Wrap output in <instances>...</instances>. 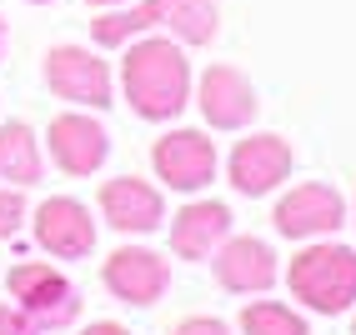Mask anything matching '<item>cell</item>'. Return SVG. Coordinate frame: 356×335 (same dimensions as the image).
Wrapping results in <instances>:
<instances>
[{
	"label": "cell",
	"instance_id": "obj_1",
	"mask_svg": "<svg viewBox=\"0 0 356 335\" xmlns=\"http://www.w3.org/2000/svg\"><path fill=\"white\" fill-rule=\"evenodd\" d=\"M121 90L131 110L140 121H176V115L191 105V60L176 40L161 35H140L126 45L121 60Z\"/></svg>",
	"mask_w": 356,
	"mask_h": 335
},
{
	"label": "cell",
	"instance_id": "obj_2",
	"mask_svg": "<svg viewBox=\"0 0 356 335\" xmlns=\"http://www.w3.org/2000/svg\"><path fill=\"white\" fill-rule=\"evenodd\" d=\"M286 285L316 316H346L356 300V250L351 246H306L291 255Z\"/></svg>",
	"mask_w": 356,
	"mask_h": 335
},
{
	"label": "cell",
	"instance_id": "obj_3",
	"mask_svg": "<svg viewBox=\"0 0 356 335\" xmlns=\"http://www.w3.org/2000/svg\"><path fill=\"white\" fill-rule=\"evenodd\" d=\"M10 295L20 300V316L31 330H60L81 316V291L70 285L51 260H26V266H10L6 275Z\"/></svg>",
	"mask_w": 356,
	"mask_h": 335
},
{
	"label": "cell",
	"instance_id": "obj_4",
	"mask_svg": "<svg viewBox=\"0 0 356 335\" xmlns=\"http://www.w3.org/2000/svg\"><path fill=\"white\" fill-rule=\"evenodd\" d=\"M45 85H51L56 101L86 105V110H111L115 90H111V65L86 51V45H56L45 55Z\"/></svg>",
	"mask_w": 356,
	"mask_h": 335
},
{
	"label": "cell",
	"instance_id": "obj_5",
	"mask_svg": "<svg viewBox=\"0 0 356 335\" xmlns=\"http://www.w3.org/2000/svg\"><path fill=\"white\" fill-rule=\"evenodd\" d=\"M271 221L286 241H316V235H337L346 225V200H341L337 185L306 180V185H291L286 196L276 200Z\"/></svg>",
	"mask_w": 356,
	"mask_h": 335
},
{
	"label": "cell",
	"instance_id": "obj_6",
	"mask_svg": "<svg viewBox=\"0 0 356 335\" xmlns=\"http://www.w3.org/2000/svg\"><path fill=\"white\" fill-rule=\"evenodd\" d=\"M151 165H156V175L171 190L196 196V190H206L211 180H216L221 155H216V140H211L206 130H165L151 146Z\"/></svg>",
	"mask_w": 356,
	"mask_h": 335
},
{
	"label": "cell",
	"instance_id": "obj_7",
	"mask_svg": "<svg viewBox=\"0 0 356 335\" xmlns=\"http://www.w3.org/2000/svg\"><path fill=\"white\" fill-rule=\"evenodd\" d=\"M291 146L286 135L276 130H256L246 140H236V151L226 160V175H231V190H241V196H271V190L291 175Z\"/></svg>",
	"mask_w": 356,
	"mask_h": 335
},
{
	"label": "cell",
	"instance_id": "obj_8",
	"mask_svg": "<svg viewBox=\"0 0 356 335\" xmlns=\"http://www.w3.org/2000/svg\"><path fill=\"white\" fill-rule=\"evenodd\" d=\"M45 151H51V160L60 165L65 175H96L106 155H111V130L96 121V115L86 110H60L51 130H45Z\"/></svg>",
	"mask_w": 356,
	"mask_h": 335
},
{
	"label": "cell",
	"instance_id": "obj_9",
	"mask_svg": "<svg viewBox=\"0 0 356 335\" xmlns=\"http://www.w3.org/2000/svg\"><path fill=\"white\" fill-rule=\"evenodd\" d=\"M196 105H201L211 130H246L261 110L256 85L241 65H206L201 85H196Z\"/></svg>",
	"mask_w": 356,
	"mask_h": 335
},
{
	"label": "cell",
	"instance_id": "obj_10",
	"mask_svg": "<svg viewBox=\"0 0 356 335\" xmlns=\"http://www.w3.org/2000/svg\"><path fill=\"white\" fill-rule=\"evenodd\" d=\"M106 291L126 305H156L165 291H171V260L156 255L151 246H126V250H111L106 260Z\"/></svg>",
	"mask_w": 356,
	"mask_h": 335
},
{
	"label": "cell",
	"instance_id": "obj_11",
	"mask_svg": "<svg viewBox=\"0 0 356 335\" xmlns=\"http://www.w3.org/2000/svg\"><path fill=\"white\" fill-rule=\"evenodd\" d=\"M211 266H216V285L231 295H266L276 285V250L261 235H226Z\"/></svg>",
	"mask_w": 356,
	"mask_h": 335
},
{
	"label": "cell",
	"instance_id": "obj_12",
	"mask_svg": "<svg viewBox=\"0 0 356 335\" xmlns=\"http://www.w3.org/2000/svg\"><path fill=\"white\" fill-rule=\"evenodd\" d=\"M35 241H40L45 255H56V260H81V255L96 250V221H90V210L81 200L51 196L35 210Z\"/></svg>",
	"mask_w": 356,
	"mask_h": 335
},
{
	"label": "cell",
	"instance_id": "obj_13",
	"mask_svg": "<svg viewBox=\"0 0 356 335\" xmlns=\"http://www.w3.org/2000/svg\"><path fill=\"white\" fill-rule=\"evenodd\" d=\"M101 215L111 221V230L126 235H151L156 225H165V200L151 180L140 175H115L101 185Z\"/></svg>",
	"mask_w": 356,
	"mask_h": 335
},
{
	"label": "cell",
	"instance_id": "obj_14",
	"mask_svg": "<svg viewBox=\"0 0 356 335\" xmlns=\"http://www.w3.org/2000/svg\"><path fill=\"white\" fill-rule=\"evenodd\" d=\"M231 235V205L221 200H191L171 221V250L181 260H206L216 255V246Z\"/></svg>",
	"mask_w": 356,
	"mask_h": 335
},
{
	"label": "cell",
	"instance_id": "obj_15",
	"mask_svg": "<svg viewBox=\"0 0 356 335\" xmlns=\"http://www.w3.org/2000/svg\"><path fill=\"white\" fill-rule=\"evenodd\" d=\"M165 20V0H136V6H106L90 20V40L96 45H131L136 35H151Z\"/></svg>",
	"mask_w": 356,
	"mask_h": 335
},
{
	"label": "cell",
	"instance_id": "obj_16",
	"mask_svg": "<svg viewBox=\"0 0 356 335\" xmlns=\"http://www.w3.org/2000/svg\"><path fill=\"white\" fill-rule=\"evenodd\" d=\"M45 175V155H40V140L26 121H6L0 126V180L10 185H40Z\"/></svg>",
	"mask_w": 356,
	"mask_h": 335
},
{
	"label": "cell",
	"instance_id": "obj_17",
	"mask_svg": "<svg viewBox=\"0 0 356 335\" xmlns=\"http://www.w3.org/2000/svg\"><path fill=\"white\" fill-rule=\"evenodd\" d=\"M165 31L176 45H211L221 31V6L216 0H165Z\"/></svg>",
	"mask_w": 356,
	"mask_h": 335
},
{
	"label": "cell",
	"instance_id": "obj_18",
	"mask_svg": "<svg viewBox=\"0 0 356 335\" xmlns=\"http://www.w3.org/2000/svg\"><path fill=\"white\" fill-rule=\"evenodd\" d=\"M241 335H312L306 320L281 300H251L241 310Z\"/></svg>",
	"mask_w": 356,
	"mask_h": 335
},
{
	"label": "cell",
	"instance_id": "obj_19",
	"mask_svg": "<svg viewBox=\"0 0 356 335\" xmlns=\"http://www.w3.org/2000/svg\"><path fill=\"white\" fill-rule=\"evenodd\" d=\"M26 225V196H20V185L0 190V241H10V235Z\"/></svg>",
	"mask_w": 356,
	"mask_h": 335
},
{
	"label": "cell",
	"instance_id": "obj_20",
	"mask_svg": "<svg viewBox=\"0 0 356 335\" xmlns=\"http://www.w3.org/2000/svg\"><path fill=\"white\" fill-rule=\"evenodd\" d=\"M171 335H231V330H226L216 316H191V320H181Z\"/></svg>",
	"mask_w": 356,
	"mask_h": 335
},
{
	"label": "cell",
	"instance_id": "obj_21",
	"mask_svg": "<svg viewBox=\"0 0 356 335\" xmlns=\"http://www.w3.org/2000/svg\"><path fill=\"white\" fill-rule=\"evenodd\" d=\"M0 335H26V316L10 305H0Z\"/></svg>",
	"mask_w": 356,
	"mask_h": 335
},
{
	"label": "cell",
	"instance_id": "obj_22",
	"mask_svg": "<svg viewBox=\"0 0 356 335\" xmlns=\"http://www.w3.org/2000/svg\"><path fill=\"white\" fill-rule=\"evenodd\" d=\"M81 335H131L126 325H115V320H96V325H86Z\"/></svg>",
	"mask_w": 356,
	"mask_h": 335
},
{
	"label": "cell",
	"instance_id": "obj_23",
	"mask_svg": "<svg viewBox=\"0 0 356 335\" xmlns=\"http://www.w3.org/2000/svg\"><path fill=\"white\" fill-rule=\"evenodd\" d=\"M6 45H10V31H6V15H0V60H6Z\"/></svg>",
	"mask_w": 356,
	"mask_h": 335
},
{
	"label": "cell",
	"instance_id": "obj_24",
	"mask_svg": "<svg viewBox=\"0 0 356 335\" xmlns=\"http://www.w3.org/2000/svg\"><path fill=\"white\" fill-rule=\"evenodd\" d=\"M90 6H126V0H90Z\"/></svg>",
	"mask_w": 356,
	"mask_h": 335
},
{
	"label": "cell",
	"instance_id": "obj_25",
	"mask_svg": "<svg viewBox=\"0 0 356 335\" xmlns=\"http://www.w3.org/2000/svg\"><path fill=\"white\" fill-rule=\"evenodd\" d=\"M26 6H51V0H26Z\"/></svg>",
	"mask_w": 356,
	"mask_h": 335
},
{
	"label": "cell",
	"instance_id": "obj_26",
	"mask_svg": "<svg viewBox=\"0 0 356 335\" xmlns=\"http://www.w3.org/2000/svg\"><path fill=\"white\" fill-rule=\"evenodd\" d=\"M351 215H356V205H351Z\"/></svg>",
	"mask_w": 356,
	"mask_h": 335
},
{
	"label": "cell",
	"instance_id": "obj_27",
	"mask_svg": "<svg viewBox=\"0 0 356 335\" xmlns=\"http://www.w3.org/2000/svg\"><path fill=\"white\" fill-rule=\"evenodd\" d=\"M351 330H356V325H351Z\"/></svg>",
	"mask_w": 356,
	"mask_h": 335
}]
</instances>
